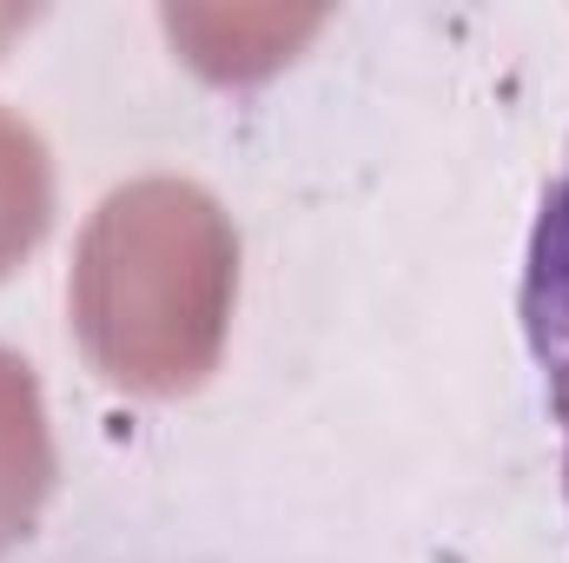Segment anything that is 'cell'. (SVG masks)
<instances>
[{
    "label": "cell",
    "mask_w": 569,
    "mask_h": 563,
    "mask_svg": "<svg viewBox=\"0 0 569 563\" xmlns=\"http://www.w3.org/2000/svg\"><path fill=\"white\" fill-rule=\"evenodd\" d=\"M73 332L93 372L133 398L199 392L232 332L239 233L232 213L172 172L113 186L73 253Z\"/></svg>",
    "instance_id": "6da1fadb"
},
{
    "label": "cell",
    "mask_w": 569,
    "mask_h": 563,
    "mask_svg": "<svg viewBox=\"0 0 569 563\" xmlns=\"http://www.w3.org/2000/svg\"><path fill=\"white\" fill-rule=\"evenodd\" d=\"M517 312H523L530 358L543 372L550 418L563 431V497H569V152H563V172L543 192V206H537V226H530Z\"/></svg>",
    "instance_id": "7a4b0ae2"
},
{
    "label": "cell",
    "mask_w": 569,
    "mask_h": 563,
    "mask_svg": "<svg viewBox=\"0 0 569 563\" xmlns=\"http://www.w3.org/2000/svg\"><path fill=\"white\" fill-rule=\"evenodd\" d=\"M60 457H53V424L40 378L20 352L0 345V557L40 524L47 497H53Z\"/></svg>",
    "instance_id": "3957f363"
},
{
    "label": "cell",
    "mask_w": 569,
    "mask_h": 563,
    "mask_svg": "<svg viewBox=\"0 0 569 563\" xmlns=\"http://www.w3.org/2000/svg\"><path fill=\"white\" fill-rule=\"evenodd\" d=\"M53 226V159L47 140L0 107V279H13Z\"/></svg>",
    "instance_id": "277c9868"
},
{
    "label": "cell",
    "mask_w": 569,
    "mask_h": 563,
    "mask_svg": "<svg viewBox=\"0 0 569 563\" xmlns=\"http://www.w3.org/2000/svg\"><path fill=\"white\" fill-rule=\"evenodd\" d=\"M27 20H33L27 7H0V47H7L13 33H27Z\"/></svg>",
    "instance_id": "5b68a950"
}]
</instances>
